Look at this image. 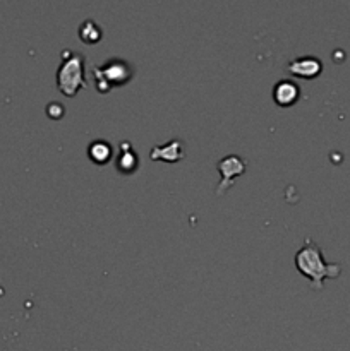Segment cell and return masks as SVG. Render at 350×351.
<instances>
[{
	"label": "cell",
	"mask_w": 350,
	"mask_h": 351,
	"mask_svg": "<svg viewBox=\"0 0 350 351\" xmlns=\"http://www.w3.org/2000/svg\"><path fill=\"white\" fill-rule=\"evenodd\" d=\"M295 267L302 276L311 280L314 290H321L325 280H335L342 274V266L326 263L319 245L311 239H305L304 245L295 254Z\"/></svg>",
	"instance_id": "6da1fadb"
},
{
	"label": "cell",
	"mask_w": 350,
	"mask_h": 351,
	"mask_svg": "<svg viewBox=\"0 0 350 351\" xmlns=\"http://www.w3.org/2000/svg\"><path fill=\"white\" fill-rule=\"evenodd\" d=\"M57 86L62 95H78L79 89L86 88L84 81V58L79 53H72L71 50L62 51V64L57 71Z\"/></svg>",
	"instance_id": "7a4b0ae2"
},
{
	"label": "cell",
	"mask_w": 350,
	"mask_h": 351,
	"mask_svg": "<svg viewBox=\"0 0 350 351\" xmlns=\"http://www.w3.org/2000/svg\"><path fill=\"white\" fill-rule=\"evenodd\" d=\"M93 74H95L96 84H98V89L102 93L110 91V88L113 86L126 84L130 77H132V67L127 65L126 62L122 60H113L106 62L103 67H95L93 69Z\"/></svg>",
	"instance_id": "3957f363"
},
{
	"label": "cell",
	"mask_w": 350,
	"mask_h": 351,
	"mask_svg": "<svg viewBox=\"0 0 350 351\" xmlns=\"http://www.w3.org/2000/svg\"><path fill=\"white\" fill-rule=\"evenodd\" d=\"M218 170L222 173V182H220L216 194L222 195L226 189L232 187L235 178L246 171V161L240 156H237V154H230V156H225L220 161Z\"/></svg>",
	"instance_id": "277c9868"
},
{
	"label": "cell",
	"mask_w": 350,
	"mask_h": 351,
	"mask_svg": "<svg viewBox=\"0 0 350 351\" xmlns=\"http://www.w3.org/2000/svg\"><path fill=\"white\" fill-rule=\"evenodd\" d=\"M321 69V62L316 57H299L294 58V60L288 64V72H290V74L304 79L316 77V75H319Z\"/></svg>",
	"instance_id": "5b68a950"
},
{
	"label": "cell",
	"mask_w": 350,
	"mask_h": 351,
	"mask_svg": "<svg viewBox=\"0 0 350 351\" xmlns=\"http://www.w3.org/2000/svg\"><path fill=\"white\" fill-rule=\"evenodd\" d=\"M184 158V147L178 139L168 141L163 146H154L151 151V160L153 161H168V163H177Z\"/></svg>",
	"instance_id": "8992f818"
},
{
	"label": "cell",
	"mask_w": 350,
	"mask_h": 351,
	"mask_svg": "<svg viewBox=\"0 0 350 351\" xmlns=\"http://www.w3.org/2000/svg\"><path fill=\"white\" fill-rule=\"evenodd\" d=\"M299 95H301V89H299V86L295 84L294 81H288V79L278 81L277 86H275V89H273V98L280 106L294 105V103L299 99Z\"/></svg>",
	"instance_id": "52a82bcc"
},
{
	"label": "cell",
	"mask_w": 350,
	"mask_h": 351,
	"mask_svg": "<svg viewBox=\"0 0 350 351\" xmlns=\"http://www.w3.org/2000/svg\"><path fill=\"white\" fill-rule=\"evenodd\" d=\"M89 158L95 163L105 165L112 158V146L108 143H105V141H96V143H93L89 146Z\"/></svg>",
	"instance_id": "ba28073f"
},
{
	"label": "cell",
	"mask_w": 350,
	"mask_h": 351,
	"mask_svg": "<svg viewBox=\"0 0 350 351\" xmlns=\"http://www.w3.org/2000/svg\"><path fill=\"white\" fill-rule=\"evenodd\" d=\"M137 168V156L132 149H122L120 151L119 158H117V170L124 175L132 173Z\"/></svg>",
	"instance_id": "9c48e42d"
},
{
	"label": "cell",
	"mask_w": 350,
	"mask_h": 351,
	"mask_svg": "<svg viewBox=\"0 0 350 351\" xmlns=\"http://www.w3.org/2000/svg\"><path fill=\"white\" fill-rule=\"evenodd\" d=\"M79 36H81V40L84 41V43H96V41L102 38V31L96 26V23L86 21L81 26V29H79Z\"/></svg>",
	"instance_id": "30bf717a"
}]
</instances>
